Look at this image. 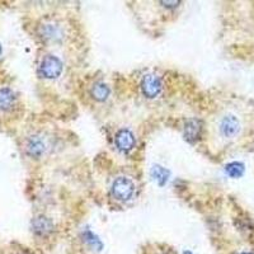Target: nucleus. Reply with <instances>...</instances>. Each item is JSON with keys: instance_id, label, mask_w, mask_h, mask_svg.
Wrapping results in <instances>:
<instances>
[{"instance_id": "nucleus-9", "label": "nucleus", "mask_w": 254, "mask_h": 254, "mask_svg": "<svg viewBox=\"0 0 254 254\" xmlns=\"http://www.w3.org/2000/svg\"><path fill=\"white\" fill-rule=\"evenodd\" d=\"M115 142L116 146L122 153H128L135 147L136 140L135 135L131 132L128 128H121L120 131H117L115 136Z\"/></svg>"}, {"instance_id": "nucleus-10", "label": "nucleus", "mask_w": 254, "mask_h": 254, "mask_svg": "<svg viewBox=\"0 0 254 254\" xmlns=\"http://www.w3.org/2000/svg\"><path fill=\"white\" fill-rule=\"evenodd\" d=\"M90 95L94 101L104 102L107 101L108 97L111 95V89L103 81H95L90 88Z\"/></svg>"}, {"instance_id": "nucleus-6", "label": "nucleus", "mask_w": 254, "mask_h": 254, "mask_svg": "<svg viewBox=\"0 0 254 254\" xmlns=\"http://www.w3.org/2000/svg\"><path fill=\"white\" fill-rule=\"evenodd\" d=\"M47 141L44 136L35 133L28 136L24 141V151L27 155L32 159H40L45 155L47 151Z\"/></svg>"}, {"instance_id": "nucleus-3", "label": "nucleus", "mask_w": 254, "mask_h": 254, "mask_svg": "<svg viewBox=\"0 0 254 254\" xmlns=\"http://www.w3.org/2000/svg\"><path fill=\"white\" fill-rule=\"evenodd\" d=\"M135 194V183L128 177H117L111 185V196L119 202H127Z\"/></svg>"}, {"instance_id": "nucleus-8", "label": "nucleus", "mask_w": 254, "mask_h": 254, "mask_svg": "<svg viewBox=\"0 0 254 254\" xmlns=\"http://www.w3.org/2000/svg\"><path fill=\"white\" fill-rule=\"evenodd\" d=\"M18 97L14 90L9 87L0 88V112L9 113L17 108Z\"/></svg>"}, {"instance_id": "nucleus-1", "label": "nucleus", "mask_w": 254, "mask_h": 254, "mask_svg": "<svg viewBox=\"0 0 254 254\" xmlns=\"http://www.w3.org/2000/svg\"><path fill=\"white\" fill-rule=\"evenodd\" d=\"M243 131V122L234 112L222 113L216 122V132L220 139L233 141L238 139Z\"/></svg>"}, {"instance_id": "nucleus-13", "label": "nucleus", "mask_w": 254, "mask_h": 254, "mask_svg": "<svg viewBox=\"0 0 254 254\" xmlns=\"http://www.w3.org/2000/svg\"><path fill=\"white\" fill-rule=\"evenodd\" d=\"M239 254H253V253H251V252H242V253Z\"/></svg>"}, {"instance_id": "nucleus-2", "label": "nucleus", "mask_w": 254, "mask_h": 254, "mask_svg": "<svg viewBox=\"0 0 254 254\" xmlns=\"http://www.w3.org/2000/svg\"><path fill=\"white\" fill-rule=\"evenodd\" d=\"M38 35L45 42L59 44V42H63L65 38L66 29L59 20L47 19L38 26Z\"/></svg>"}, {"instance_id": "nucleus-11", "label": "nucleus", "mask_w": 254, "mask_h": 254, "mask_svg": "<svg viewBox=\"0 0 254 254\" xmlns=\"http://www.w3.org/2000/svg\"><path fill=\"white\" fill-rule=\"evenodd\" d=\"M201 125L197 120H188L185 126V136L188 141H193L198 139L199 133H201Z\"/></svg>"}, {"instance_id": "nucleus-12", "label": "nucleus", "mask_w": 254, "mask_h": 254, "mask_svg": "<svg viewBox=\"0 0 254 254\" xmlns=\"http://www.w3.org/2000/svg\"><path fill=\"white\" fill-rule=\"evenodd\" d=\"M228 172L231 177L238 178V177L242 176L243 172H244V167H243L242 164H239V163H233V164H230L228 167Z\"/></svg>"}, {"instance_id": "nucleus-5", "label": "nucleus", "mask_w": 254, "mask_h": 254, "mask_svg": "<svg viewBox=\"0 0 254 254\" xmlns=\"http://www.w3.org/2000/svg\"><path fill=\"white\" fill-rule=\"evenodd\" d=\"M140 88H141L142 95L146 97L147 99L158 98L163 92V80L159 75L150 72L142 78Z\"/></svg>"}, {"instance_id": "nucleus-14", "label": "nucleus", "mask_w": 254, "mask_h": 254, "mask_svg": "<svg viewBox=\"0 0 254 254\" xmlns=\"http://www.w3.org/2000/svg\"><path fill=\"white\" fill-rule=\"evenodd\" d=\"M1 52H3V47H1V44H0V56H1Z\"/></svg>"}, {"instance_id": "nucleus-4", "label": "nucleus", "mask_w": 254, "mask_h": 254, "mask_svg": "<svg viewBox=\"0 0 254 254\" xmlns=\"http://www.w3.org/2000/svg\"><path fill=\"white\" fill-rule=\"evenodd\" d=\"M63 67L64 65L60 59L54 55H45L38 64L37 72L41 78L52 80L61 75Z\"/></svg>"}, {"instance_id": "nucleus-7", "label": "nucleus", "mask_w": 254, "mask_h": 254, "mask_svg": "<svg viewBox=\"0 0 254 254\" xmlns=\"http://www.w3.org/2000/svg\"><path fill=\"white\" fill-rule=\"evenodd\" d=\"M31 229L35 237L44 239V238H49L54 233L55 225L50 217L45 216V215H38L32 219Z\"/></svg>"}]
</instances>
